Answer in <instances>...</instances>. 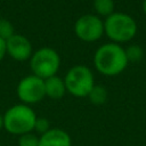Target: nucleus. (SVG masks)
I'll use <instances>...</instances> for the list:
<instances>
[{
    "label": "nucleus",
    "instance_id": "f257e3e1",
    "mask_svg": "<svg viewBox=\"0 0 146 146\" xmlns=\"http://www.w3.org/2000/svg\"><path fill=\"white\" fill-rule=\"evenodd\" d=\"M128 64L129 62L125 55V49L119 43H104L97 48L94 55L95 68L106 76L121 74L127 68Z\"/></svg>",
    "mask_w": 146,
    "mask_h": 146
},
{
    "label": "nucleus",
    "instance_id": "f03ea898",
    "mask_svg": "<svg viewBox=\"0 0 146 146\" xmlns=\"http://www.w3.org/2000/svg\"><path fill=\"white\" fill-rule=\"evenodd\" d=\"M137 23L127 13L114 11L104 21V34L114 43L131 41L137 34Z\"/></svg>",
    "mask_w": 146,
    "mask_h": 146
},
{
    "label": "nucleus",
    "instance_id": "7ed1b4c3",
    "mask_svg": "<svg viewBox=\"0 0 146 146\" xmlns=\"http://www.w3.org/2000/svg\"><path fill=\"white\" fill-rule=\"evenodd\" d=\"M36 117L35 112L30 105L23 103L13 105L3 114V129L14 136L32 132Z\"/></svg>",
    "mask_w": 146,
    "mask_h": 146
},
{
    "label": "nucleus",
    "instance_id": "20e7f679",
    "mask_svg": "<svg viewBox=\"0 0 146 146\" xmlns=\"http://www.w3.org/2000/svg\"><path fill=\"white\" fill-rule=\"evenodd\" d=\"M60 66V57L58 52L50 47H42L35 50L30 58V67L32 74L46 80L57 75Z\"/></svg>",
    "mask_w": 146,
    "mask_h": 146
},
{
    "label": "nucleus",
    "instance_id": "39448f33",
    "mask_svg": "<svg viewBox=\"0 0 146 146\" xmlns=\"http://www.w3.org/2000/svg\"><path fill=\"white\" fill-rule=\"evenodd\" d=\"M66 90L74 97H87L92 87L95 79L91 70L86 65H75L71 67L64 78Z\"/></svg>",
    "mask_w": 146,
    "mask_h": 146
},
{
    "label": "nucleus",
    "instance_id": "423d86ee",
    "mask_svg": "<svg viewBox=\"0 0 146 146\" xmlns=\"http://www.w3.org/2000/svg\"><path fill=\"white\" fill-rule=\"evenodd\" d=\"M74 33L83 42H95L104 35V21L96 14H84L75 21Z\"/></svg>",
    "mask_w": 146,
    "mask_h": 146
},
{
    "label": "nucleus",
    "instance_id": "0eeeda50",
    "mask_svg": "<svg viewBox=\"0 0 146 146\" xmlns=\"http://www.w3.org/2000/svg\"><path fill=\"white\" fill-rule=\"evenodd\" d=\"M16 94L23 104H36L46 97L44 80L34 74L26 75L18 82Z\"/></svg>",
    "mask_w": 146,
    "mask_h": 146
},
{
    "label": "nucleus",
    "instance_id": "6e6552de",
    "mask_svg": "<svg viewBox=\"0 0 146 146\" xmlns=\"http://www.w3.org/2000/svg\"><path fill=\"white\" fill-rule=\"evenodd\" d=\"M6 50L7 55L17 62H25L27 59L30 60L33 54V48L30 40L26 36L16 33L6 40Z\"/></svg>",
    "mask_w": 146,
    "mask_h": 146
},
{
    "label": "nucleus",
    "instance_id": "1a4fd4ad",
    "mask_svg": "<svg viewBox=\"0 0 146 146\" xmlns=\"http://www.w3.org/2000/svg\"><path fill=\"white\" fill-rule=\"evenodd\" d=\"M39 146H72L70 135L59 128L49 129L40 136Z\"/></svg>",
    "mask_w": 146,
    "mask_h": 146
},
{
    "label": "nucleus",
    "instance_id": "9d476101",
    "mask_svg": "<svg viewBox=\"0 0 146 146\" xmlns=\"http://www.w3.org/2000/svg\"><path fill=\"white\" fill-rule=\"evenodd\" d=\"M44 91L46 97H49L50 99H60L65 96L67 92L66 86L64 82V79H62L58 75L50 76L44 80Z\"/></svg>",
    "mask_w": 146,
    "mask_h": 146
},
{
    "label": "nucleus",
    "instance_id": "9b49d317",
    "mask_svg": "<svg viewBox=\"0 0 146 146\" xmlns=\"http://www.w3.org/2000/svg\"><path fill=\"white\" fill-rule=\"evenodd\" d=\"M87 98L91 104L96 106H100L107 100V90L102 84H95L90 90V92L88 94Z\"/></svg>",
    "mask_w": 146,
    "mask_h": 146
},
{
    "label": "nucleus",
    "instance_id": "f8f14e48",
    "mask_svg": "<svg viewBox=\"0 0 146 146\" xmlns=\"http://www.w3.org/2000/svg\"><path fill=\"white\" fill-rule=\"evenodd\" d=\"M94 9L97 16L106 18L114 13L115 2L114 0H94Z\"/></svg>",
    "mask_w": 146,
    "mask_h": 146
},
{
    "label": "nucleus",
    "instance_id": "ddd939ff",
    "mask_svg": "<svg viewBox=\"0 0 146 146\" xmlns=\"http://www.w3.org/2000/svg\"><path fill=\"white\" fill-rule=\"evenodd\" d=\"M125 55L128 58V62L137 63L140 62L144 57V50L138 44H130L128 48H125Z\"/></svg>",
    "mask_w": 146,
    "mask_h": 146
},
{
    "label": "nucleus",
    "instance_id": "4468645a",
    "mask_svg": "<svg viewBox=\"0 0 146 146\" xmlns=\"http://www.w3.org/2000/svg\"><path fill=\"white\" fill-rule=\"evenodd\" d=\"M15 34V27L13 23L7 18H0V38L5 41Z\"/></svg>",
    "mask_w": 146,
    "mask_h": 146
},
{
    "label": "nucleus",
    "instance_id": "2eb2a0df",
    "mask_svg": "<svg viewBox=\"0 0 146 146\" xmlns=\"http://www.w3.org/2000/svg\"><path fill=\"white\" fill-rule=\"evenodd\" d=\"M39 139L40 137L33 131L27 132V133L19 136L18 146H39Z\"/></svg>",
    "mask_w": 146,
    "mask_h": 146
},
{
    "label": "nucleus",
    "instance_id": "dca6fc26",
    "mask_svg": "<svg viewBox=\"0 0 146 146\" xmlns=\"http://www.w3.org/2000/svg\"><path fill=\"white\" fill-rule=\"evenodd\" d=\"M49 129H50V124H49L48 119H46V117H36L35 123H34V129H33V131L38 132V133L41 136V135H43L44 132H47Z\"/></svg>",
    "mask_w": 146,
    "mask_h": 146
},
{
    "label": "nucleus",
    "instance_id": "f3484780",
    "mask_svg": "<svg viewBox=\"0 0 146 146\" xmlns=\"http://www.w3.org/2000/svg\"><path fill=\"white\" fill-rule=\"evenodd\" d=\"M7 55V50H6V41L3 39L0 38V62L3 59V57Z\"/></svg>",
    "mask_w": 146,
    "mask_h": 146
},
{
    "label": "nucleus",
    "instance_id": "a211bd4d",
    "mask_svg": "<svg viewBox=\"0 0 146 146\" xmlns=\"http://www.w3.org/2000/svg\"><path fill=\"white\" fill-rule=\"evenodd\" d=\"M3 129V115L0 114V130Z\"/></svg>",
    "mask_w": 146,
    "mask_h": 146
},
{
    "label": "nucleus",
    "instance_id": "6ab92c4d",
    "mask_svg": "<svg viewBox=\"0 0 146 146\" xmlns=\"http://www.w3.org/2000/svg\"><path fill=\"white\" fill-rule=\"evenodd\" d=\"M141 7H143V11H144V14L146 15V0L143 1V6H141Z\"/></svg>",
    "mask_w": 146,
    "mask_h": 146
},
{
    "label": "nucleus",
    "instance_id": "aec40b11",
    "mask_svg": "<svg viewBox=\"0 0 146 146\" xmlns=\"http://www.w3.org/2000/svg\"><path fill=\"white\" fill-rule=\"evenodd\" d=\"M0 146H2V145H1V143H0Z\"/></svg>",
    "mask_w": 146,
    "mask_h": 146
}]
</instances>
